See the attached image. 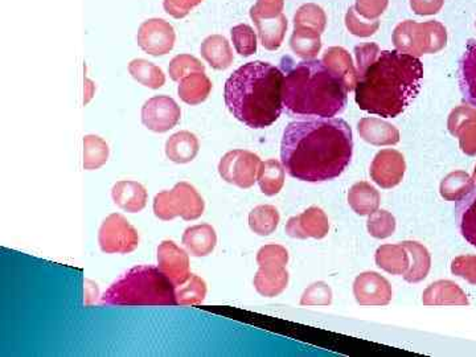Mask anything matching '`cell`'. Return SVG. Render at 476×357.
I'll list each match as a JSON object with an SVG mask.
<instances>
[{"mask_svg": "<svg viewBox=\"0 0 476 357\" xmlns=\"http://www.w3.org/2000/svg\"><path fill=\"white\" fill-rule=\"evenodd\" d=\"M288 262V252L282 245H265L257 253V264L262 265H282L286 266Z\"/></svg>", "mask_w": 476, "mask_h": 357, "instance_id": "cell-45", "label": "cell"}, {"mask_svg": "<svg viewBox=\"0 0 476 357\" xmlns=\"http://www.w3.org/2000/svg\"><path fill=\"white\" fill-rule=\"evenodd\" d=\"M389 0H356L355 11L365 20H379L388 7Z\"/></svg>", "mask_w": 476, "mask_h": 357, "instance_id": "cell-47", "label": "cell"}, {"mask_svg": "<svg viewBox=\"0 0 476 357\" xmlns=\"http://www.w3.org/2000/svg\"><path fill=\"white\" fill-rule=\"evenodd\" d=\"M323 63L345 82L348 92L355 91L357 83V69L345 48L331 47L325 51Z\"/></svg>", "mask_w": 476, "mask_h": 357, "instance_id": "cell-24", "label": "cell"}, {"mask_svg": "<svg viewBox=\"0 0 476 357\" xmlns=\"http://www.w3.org/2000/svg\"><path fill=\"white\" fill-rule=\"evenodd\" d=\"M201 2L203 0H164L163 5L169 15L175 19H181L189 15L190 10L200 5Z\"/></svg>", "mask_w": 476, "mask_h": 357, "instance_id": "cell-48", "label": "cell"}, {"mask_svg": "<svg viewBox=\"0 0 476 357\" xmlns=\"http://www.w3.org/2000/svg\"><path fill=\"white\" fill-rule=\"evenodd\" d=\"M284 7L285 0H257L250 10L259 40L267 51H277L284 43L287 31Z\"/></svg>", "mask_w": 476, "mask_h": 357, "instance_id": "cell-8", "label": "cell"}, {"mask_svg": "<svg viewBox=\"0 0 476 357\" xmlns=\"http://www.w3.org/2000/svg\"><path fill=\"white\" fill-rule=\"evenodd\" d=\"M381 198L379 191L366 181L354 184L348 192V204L359 216H369L379 209Z\"/></svg>", "mask_w": 476, "mask_h": 357, "instance_id": "cell-29", "label": "cell"}, {"mask_svg": "<svg viewBox=\"0 0 476 357\" xmlns=\"http://www.w3.org/2000/svg\"><path fill=\"white\" fill-rule=\"evenodd\" d=\"M392 39L397 51L421 57L442 51L447 44V31L442 23L435 20L425 23L405 20L394 28Z\"/></svg>", "mask_w": 476, "mask_h": 357, "instance_id": "cell-6", "label": "cell"}, {"mask_svg": "<svg viewBox=\"0 0 476 357\" xmlns=\"http://www.w3.org/2000/svg\"><path fill=\"white\" fill-rule=\"evenodd\" d=\"M207 295V284L200 276L192 275L180 289L176 290V301L180 306H196L203 304Z\"/></svg>", "mask_w": 476, "mask_h": 357, "instance_id": "cell-39", "label": "cell"}, {"mask_svg": "<svg viewBox=\"0 0 476 357\" xmlns=\"http://www.w3.org/2000/svg\"><path fill=\"white\" fill-rule=\"evenodd\" d=\"M181 244L193 257H207L215 250L218 235L209 224H200L184 230Z\"/></svg>", "mask_w": 476, "mask_h": 357, "instance_id": "cell-22", "label": "cell"}, {"mask_svg": "<svg viewBox=\"0 0 476 357\" xmlns=\"http://www.w3.org/2000/svg\"><path fill=\"white\" fill-rule=\"evenodd\" d=\"M460 88L464 101L476 108V42L470 40L460 62Z\"/></svg>", "mask_w": 476, "mask_h": 357, "instance_id": "cell-25", "label": "cell"}, {"mask_svg": "<svg viewBox=\"0 0 476 357\" xmlns=\"http://www.w3.org/2000/svg\"><path fill=\"white\" fill-rule=\"evenodd\" d=\"M354 295L360 306H388L391 304V284L376 272H364L354 282Z\"/></svg>", "mask_w": 476, "mask_h": 357, "instance_id": "cell-13", "label": "cell"}, {"mask_svg": "<svg viewBox=\"0 0 476 357\" xmlns=\"http://www.w3.org/2000/svg\"><path fill=\"white\" fill-rule=\"evenodd\" d=\"M290 47L303 60L316 59L322 49L320 34L308 28H296L290 39Z\"/></svg>", "mask_w": 476, "mask_h": 357, "instance_id": "cell-34", "label": "cell"}, {"mask_svg": "<svg viewBox=\"0 0 476 357\" xmlns=\"http://www.w3.org/2000/svg\"><path fill=\"white\" fill-rule=\"evenodd\" d=\"M284 72L269 63L242 65L225 82V105L250 129L273 125L284 111Z\"/></svg>", "mask_w": 476, "mask_h": 357, "instance_id": "cell-4", "label": "cell"}, {"mask_svg": "<svg viewBox=\"0 0 476 357\" xmlns=\"http://www.w3.org/2000/svg\"><path fill=\"white\" fill-rule=\"evenodd\" d=\"M175 31L170 23L163 19H149L138 31V45L151 56H164L175 45Z\"/></svg>", "mask_w": 476, "mask_h": 357, "instance_id": "cell-12", "label": "cell"}, {"mask_svg": "<svg viewBox=\"0 0 476 357\" xmlns=\"http://www.w3.org/2000/svg\"><path fill=\"white\" fill-rule=\"evenodd\" d=\"M152 208L159 220L171 221L180 216L183 220L193 221L201 217L206 203L195 187L187 181H180L171 191L155 196Z\"/></svg>", "mask_w": 476, "mask_h": 357, "instance_id": "cell-7", "label": "cell"}, {"mask_svg": "<svg viewBox=\"0 0 476 357\" xmlns=\"http://www.w3.org/2000/svg\"><path fill=\"white\" fill-rule=\"evenodd\" d=\"M201 56L218 71H225L233 64V52L229 42L221 34L208 36L201 44Z\"/></svg>", "mask_w": 476, "mask_h": 357, "instance_id": "cell-27", "label": "cell"}, {"mask_svg": "<svg viewBox=\"0 0 476 357\" xmlns=\"http://www.w3.org/2000/svg\"><path fill=\"white\" fill-rule=\"evenodd\" d=\"M112 198L115 206L120 207L122 211L138 213L143 211L149 195L146 188L138 181L122 180L112 187Z\"/></svg>", "mask_w": 476, "mask_h": 357, "instance_id": "cell-19", "label": "cell"}, {"mask_svg": "<svg viewBox=\"0 0 476 357\" xmlns=\"http://www.w3.org/2000/svg\"><path fill=\"white\" fill-rule=\"evenodd\" d=\"M447 128L452 135L460 140L463 154L469 157L476 155V108L461 105L449 115Z\"/></svg>", "mask_w": 476, "mask_h": 357, "instance_id": "cell-17", "label": "cell"}, {"mask_svg": "<svg viewBox=\"0 0 476 357\" xmlns=\"http://www.w3.org/2000/svg\"><path fill=\"white\" fill-rule=\"evenodd\" d=\"M233 45L238 54L252 56L257 52V36L253 28L248 24H238L232 30Z\"/></svg>", "mask_w": 476, "mask_h": 357, "instance_id": "cell-42", "label": "cell"}, {"mask_svg": "<svg viewBox=\"0 0 476 357\" xmlns=\"http://www.w3.org/2000/svg\"><path fill=\"white\" fill-rule=\"evenodd\" d=\"M285 167L284 164L276 159H269L262 162L259 167L258 181L262 194L267 196H276L284 188L285 184Z\"/></svg>", "mask_w": 476, "mask_h": 357, "instance_id": "cell-32", "label": "cell"}, {"mask_svg": "<svg viewBox=\"0 0 476 357\" xmlns=\"http://www.w3.org/2000/svg\"><path fill=\"white\" fill-rule=\"evenodd\" d=\"M158 267L174 286H181L190 278L189 257L171 240L161 241L158 247Z\"/></svg>", "mask_w": 476, "mask_h": 357, "instance_id": "cell-15", "label": "cell"}, {"mask_svg": "<svg viewBox=\"0 0 476 357\" xmlns=\"http://www.w3.org/2000/svg\"><path fill=\"white\" fill-rule=\"evenodd\" d=\"M457 220L464 240L476 247V188L458 201Z\"/></svg>", "mask_w": 476, "mask_h": 357, "instance_id": "cell-31", "label": "cell"}, {"mask_svg": "<svg viewBox=\"0 0 476 357\" xmlns=\"http://www.w3.org/2000/svg\"><path fill=\"white\" fill-rule=\"evenodd\" d=\"M452 273L476 286V256H461L452 262Z\"/></svg>", "mask_w": 476, "mask_h": 357, "instance_id": "cell-46", "label": "cell"}, {"mask_svg": "<svg viewBox=\"0 0 476 357\" xmlns=\"http://www.w3.org/2000/svg\"><path fill=\"white\" fill-rule=\"evenodd\" d=\"M345 25L349 33L359 37H369L377 33L380 28L379 20H365L355 11V7H349L345 16Z\"/></svg>", "mask_w": 476, "mask_h": 357, "instance_id": "cell-44", "label": "cell"}, {"mask_svg": "<svg viewBox=\"0 0 476 357\" xmlns=\"http://www.w3.org/2000/svg\"><path fill=\"white\" fill-rule=\"evenodd\" d=\"M357 130L365 142L374 146H394L400 142V131L396 126L380 118H363L357 125Z\"/></svg>", "mask_w": 476, "mask_h": 357, "instance_id": "cell-20", "label": "cell"}, {"mask_svg": "<svg viewBox=\"0 0 476 357\" xmlns=\"http://www.w3.org/2000/svg\"><path fill=\"white\" fill-rule=\"evenodd\" d=\"M98 244L106 255H129L140 245V235L125 216L112 213L100 227Z\"/></svg>", "mask_w": 476, "mask_h": 357, "instance_id": "cell-9", "label": "cell"}, {"mask_svg": "<svg viewBox=\"0 0 476 357\" xmlns=\"http://www.w3.org/2000/svg\"><path fill=\"white\" fill-rule=\"evenodd\" d=\"M444 0H411L413 13L420 16L435 15L442 10Z\"/></svg>", "mask_w": 476, "mask_h": 357, "instance_id": "cell-49", "label": "cell"}, {"mask_svg": "<svg viewBox=\"0 0 476 357\" xmlns=\"http://www.w3.org/2000/svg\"><path fill=\"white\" fill-rule=\"evenodd\" d=\"M257 293L267 298H274L285 292L288 285V272L282 265H262L254 275Z\"/></svg>", "mask_w": 476, "mask_h": 357, "instance_id": "cell-21", "label": "cell"}, {"mask_svg": "<svg viewBox=\"0 0 476 357\" xmlns=\"http://www.w3.org/2000/svg\"><path fill=\"white\" fill-rule=\"evenodd\" d=\"M170 77L176 82H180L184 77L195 72H206V66L190 54H179L174 57L169 66Z\"/></svg>", "mask_w": 476, "mask_h": 357, "instance_id": "cell-41", "label": "cell"}, {"mask_svg": "<svg viewBox=\"0 0 476 357\" xmlns=\"http://www.w3.org/2000/svg\"><path fill=\"white\" fill-rule=\"evenodd\" d=\"M472 178H474L475 184H476V166L474 169V175H472Z\"/></svg>", "mask_w": 476, "mask_h": 357, "instance_id": "cell-50", "label": "cell"}, {"mask_svg": "<svg viewBox=\"0 0 476 357\" xmlns=\"http://www.w3.org/2000/svg\"><path fill=\"white\" fill-rule=\"evenodd\" d=\"M101 302L111 306H176L174 284L159 267L137 266L106 290Z\"/></svg>", "mask_w": 476, "mask_h": 357, "instance_id": "cell-5", "label": "cell"}, {"mask_svg": "<svg viewBox=\"0 0 476 357\" xmlns=\"http://www.w3.org/2000/svg\"><path fill=\"white\" fill-rule=\"evenodd\" d=\"M108 159V143L97 135H86L83 138V169L94 171L106 164Z\"/></svg>", "mask_w": 476, "mask_h": 357, "instance_id": "cell-36", "label": "cell"}, {"mask_svg": "<svg viewBox=\"0 0 476 357\" xmlns=\"http://www.w3.org/2000/svg\"><path fill=\"white\" fill-rule=\"evenodd\" d=\"M406 171L405 158L396 150H381L371 164L372 180L384 189L397 187L403 181Z\"/></svg>", "mask_w": 476, "mask_h": 357, "instance_id": "cell-14", "label": "cell"}, {"mask_svg": "<svg viewBox=\"0 0 476 357\" xmlns=\"http://www.w3.org/2000/svg\"><path fill=\"white\" fill-rule=\"evenodd\" d=\"M333 304V290L325 282H316L305 290L301 298L302 306H330Z\"/></svg>", "mask_w": 476, "mask_h": 357, "instance_id": "cell-43", "label": "cell"}, {"mask_svg": "<svg viewBox=\"0 0 476 357\" xmlns=\"http://www.w3.org/2000/svg\"><path fill=\"white\" fill-rule=\"evenodd\" d=\"M408 249L411 255V267L408 273L403 275V279L409 284H418L428 276L430 267H432V257L429 250L423 244L417 241H403L401 243Z\"/></svg>", "mask_w": 476, "mask_h": 357, "instance_id": "cell-30", "label": "cell"}, {"mask_svg": "<svg viewBox=\"0 0 476 357\" xmlns=\"http://www.w3.org/2000/svg\"><path fill=\"white\" fill-rule=\"evenodd\" d=\"M325 24H327V16H325V11L313 3L303 5L294 17V27L308 28V30L316 31L320 34L325 33Z\"/></svg>", "mask_w": 476, "mask_h": 357, "instance_id": "cell-38", "label": "cell"}, {"mask_svg": "<svg viewBox=\"0 0 476 357\" xmlns=\"http://www.w3.org/2000/svg\"><path fill=\"white\" fill-rule=\"evenodd\" d=\"M357 83L355 101L366 113L396 118L421 91L423 65L418 57L400 51H381L374 43L355 48Z\"/></svg>", "mask_w": 476, "mask_h": 357, "instance_id": "cell-1", "label": "cell"}, {"mask_svg": "<svg viewBox=\"0 0 476 357\" xmlns=\"http://www.w3.org/2000/svg\"><path fill=\"white\" fill-rule=\"evenodd\" d=\"M279 216L278 209L273 206H258L249 213V227L256 235L270 236L278 227Z\"/></svg>", "mask_w": 476, "mask_h": 357, "instance_id": "cell-37", "label": "cell"}, {"mask_svg": "<svg viewBox=\"0 0 476 357\" xmlns=\"http://www.w3.org/2000/svg\"><path fill=\"white\" fill-rule=\"evenodd\" d=\"M281 66L284 106L291 117L334 118L345 111L349 92L323 60L285 57Z\"/></svg>", "mask_w": 476, "mask_h": 357, "instance_id": "cell-3", "label": "cell"}, {"mask_svg": "<svg viewBox=\"0 0 476 357\" xmlns=\"http://www.w3.org/2000/svg\"><path fill=\"white\" fill-rule=\"evenodd\" d=\"M474 178L467 172L455 171L441 181V196L447 201H461L475 188Z\"/></svg>", "mask_w": 476, "mask_h": 357, "instance_id": "cell-33", "label": "cell"}, {"mask_svg": "<svg viewBox=\"0 0 476 357\" xmlns=\"http://www.w3.org/2000/svg\"><path fill=\"white\" fill-rule=\"evenodd\" d=\"M354 137L342 118L296 121L285 129L281 159L291 178L308 183L334 180L347 169Z\"/></svg>", "mask_w": 476, "mask_h": 357, "instance_id": "cell-2", "label": "cell"}, {"mask_svg": "<svg viewBox=\"0 0 476 357\" xmlns=\"http://www.w3.org/2000/svg\"><path fill=\"white\" fill-rule=\"evenodd\" d=\"M366 227L372 237L384 240V238L391 237L396 232V218L385 209H377L376 212L369 215Z\"/></svg>", "mask_w": 476, "mask_h": 357, "instance_id": "cell-40", "label": "cell"}, {"mask_svg": "<svg viewBox=\"0 0 476 357\" xmlns=\"http://www.w3.org/2000/svg\"><path fill=\"white\" fill-rule=\"evenodd\" d=\"M423 304L425 306H469L470 302L460 285L442 279L430 285L423 292Z\"/></svg>", "mask_w": 476, "mask_h": 357, "instance_id": "cell-18", "label": "cell"}, {"mask_svg": "<svg viewBox=\"0 0 476 357\" xmlns=\"http://www.w3.org/2000/svg\"><path fill=\"white\" fill-rule=\"evenodd\" d=\"M180 106L171 97L150 98L142 108V123L149 130L167 132L174 129L180 121Z\"/></svg>", "mask_w": 476, "mask_h": 357, "instance_id": "cell-11", "label": "cell"}, {"mask_svg": "<svg viewBox=\"0 0 476 357\" xmlns=\"http://www.w3.org/2000/svg\"><path fill=\"white\" fill-rule=\"evenodd\" d=\"M261 163L258 155L254 152L233 150L222 157L219 164V174L227 183L239 188H250L257 181Z\"/></svg>", "mask_w": 476, "mask_h": 357, "instance_id": "cell-10", "label": "cell"}, {"mask_svg": "<svg viewBox=\"0 0 476 357\" xmlns=\"http://www.w3.org/2000/svg\"><path fill=\"white\" fill-rule=\"evenodd\" d=\"M132 79L150 89H159L166 82V76L159 66L143 59L132 60L129 64Z\"/></svg>", "mask_w": 476, "mask_h": 357, "instance_id": "cell-35", "label": "cell"}, {"mask_svg": "<svg viewBox=\"0 0 476 357\" xmlns=\"http://www.w3.org/2000/svg\"><path fill=\"white\" fill-rule=\"evenodd\" d=\"M475 25H476V23H475Z\"/></svg>", "mask_w": 476, "mask_h": 357, "instance_id": "cell-51", "label": "cell"}, {"mask_svg": "<svg viewBox=\"0 0 476 357\" xmlns=\"http://www.w3.org/2000/svg\"><path fill=\"white\" fill-rule=\"evenodd\" d=\"M377 266L392 275H405L411 267V255L403 244L383 245L374 256Z\"/></svg>", "mask_w": 476, "mask_h": 357, "instance_id": "cell-23", "label": "cell"}, {"mask_svg": "<svg viewBox=\"0 0 476 357\" xmlns=\"http://www.w3.org/2000/svg\"><path fill=\"white\" fill-rule=\"evenodd\" d=\"M199 140L189 131H179L166 142V155L171 162L186 164L192 162L199 154Z\"/></svg>", "mask_w": 476, "mask_h": 357, "instance_id": "cell-26", "label": "cell"}, {"mask_svg": "<svg viewBox=\"0 0 476 357\" xmlns=\"http://www.w3.org/2000/svg\"><path fill=\"white\" fill-rule=\"evenodd\" d=\"M212 82L208 79L206 72H195L179 82V97L190 106L204 102L209 97Z\"/></svg>", "mask_w": 476, "mask_h": 357, "instance_id": "cell-28", "label": "cell"}, {"mask_svg": "<svg viewBox=\"0 0 476 357\" xmlns=\"http://www.w3.org/2000/svg\"><path fill=\"white\" fill-rule=\"evenodd\" d=\"M328 232H330V221L325 211L317 207H310L301 215L288 218L286 224V233L288 237L299 238V240H306V238L322 240Z\"/></svg>", "mask_w": 476, "mask_h": 357, "instance_id": "cell-16", "label": "cell"}]
</instances>
